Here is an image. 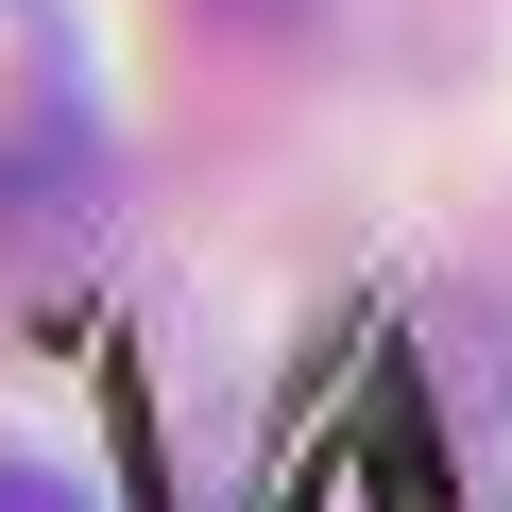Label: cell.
Listing matches in <instances>:
<instances>
[{
  "mask_svg": "<svg viewBox=\"0 0 512 512\" xmlns=\"http://www.w3.org/2000/svg\"><path fill=\"white\" fill-rule=\"evenodd\" d=\"M103 171V86H86V18L69 0H0V222L69 205Z\"/></svg>",
  "mask_w": 512,
  "mask_h": 512,
  "instance_id": "1",
  "label": "cell"
},
{
  "mask_svg": "<svg viewBox=\"0 0 512 512\" xmlns=\"http://www.w3.org/2000/svg\"><path fill=\"white\" fill-rule=\"evenodd\" d=\"M0 512H86V495H69L52 461H0Z\"/></svg>",
  "mask_w": 512,
  "mask_h": 512,
  "instance_id": "2",
  "label": "cell"
},
{
  "mask_svg": "<svg viewBox=\"0 0 512 512\" xmlns=\"http://www.w3.org/2000/svg\"><path fill=\"white\" fill-rule=\"evenodd\" d=\"M222 18H256V35H274V18H308V0H222Z\"/></svg>",
  "mask_w": 512,
  "mask_h": 512,
  "instance_id": "3",
  "label": "cell"
}]
</instances>
